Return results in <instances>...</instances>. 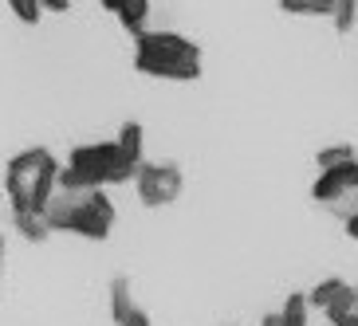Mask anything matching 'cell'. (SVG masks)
Returning a JSON list of instances; mask_svg holds the SVG:
<instances>
[{
	"instance_id": "obj_16",
	"label": "cell",
	"mask_w": 358,
	"mask_h": 326,
	"mask_svg": "<svg viewBox=\"0 0 358 326\" xmlns=\"http://www.w3.org/2000/svg\"><path fill=\"white\" fill-rule=\"evenodd\" d=\"M4 4L12 8V16H16L20 24H40V16H43L40 0H4Z\"/></svg>"
},
{
	"instance_id": "obj_9",
	"label": "cell",
	"mask_w": 358,
	"mask_h": 326,
	"mask_svg": "<svg viewBox=\"0 0 358 326\" xmlns=\"http://www.w3.org/2000/svg\"><path fill=\"white\" fill-rule=\"evenodd\" d=\"M347 295H350V283L335 275V279H319V283L307 291V303L319 306V311H327V306H335L338 299H347Z\"/></svg>"
},
{
	"instance_id": "obj_11",
	"label": "cell",
	"mask_w": 358,
	"mask_h": 326,
	"mask_svg": "<svg viewBox=\"0 0 358 326\" xmlns=\"http://www.w3.org/2000/svg\"><path fill=\"white\" fill-rule=\"evenodd\" d=\"M12 224H16V232L24 240H32V244H43L52 236V224H48L43 212H12Z\"/></svg>"
},
{
	"instance_id": "obj_2",
	"label": "cell",
	"mask_w": 358,
	"mask_h": 326,
	"mask_svg": "<svg viewBox=\"0 0 358 326\" xmlns=\"http://www.w3.org/2000/svg\"><path fill=\"white\" fill-rule=\"evenodd\" d=\"M52 232H75L83 240H106L115 228V200L106 189H59L43 209Z\"/></svg>"
},
{
	"instance_id": "obj_4",
	"label": "cell",
	"mask_w": 358,
	"mask_h": 326,
	"mask_svg": "<svg viewBox=\"0 0 358 326\" xmlns=\"http://www.w3.org/2000/svg\"><path fill=\"white\" fill-rule=\"evenodd\" d=\"M134 177L138 165L122 158L118 142H91V146H75L67 154L59 189H106V185H127Z\"/></svg>"
},
{
	"instance_id": "obj_8",
	"label": "cell",
	"mask_w": 358,
	"mask_h": 326,
	"mask_svg": "<svg viewBox=\"0 0 358 326\" xmlns=\"http://www.w3.org/2000/svg\"><path fill=\"white\" fill-rule=\"evenodd\" d=\"M134 295H130V279L127 275H115L110 279V318H115V326H122L130 315H134Z\"/></svg>"
},
{
	"instance_id": "obj_1",
	"label": "cell",
	"mask_w": 358,
	"mask_h": 326,
	"mask_svg": "<svg viewBox=\"0 0 358 326\" xmlns=\"http://www.w3.org/2000/svg\"><path fill=\"white\" fill-rule=\"evenodd\" d=\"M59 173H64V165L55 161L52 149L32 146L16 154L4 165V193H8L12 212H43L59 193Z\"/></svg>"
},
{
	"instance_id": "obj_7",
	"label": "cell",
	"mask_w": 358,
	"mask_h": 326,
	"mask_svg": "<svg viewBox=\"0 0 358 326\" xmlns=\"http://www.w3.org/2000/svg\"><path fill=\"white\" fill-rule=\"evenodd\" d=\"M110 16H115L118 24H122V32H130L138 40V36L146 32V20H150V0H99Z\"/></svg>"
},
{
	"instance_id": "obj_13",
	"label": "cell",
	"mask_w": 358,
	"mask_h": 326,
	"mask_svg": "<svg viewBox=\"0 0 358 326\" xmlns=\"http://www.w3.org/2000/svg\"><path fill=\"white\" fill-rule=\"evenodd\" d=\"M331 20H335V32L338 36H350V32H355V24H358V0H335Z\"/></svg>"
},
{
	"instance_id": "obj_5",
	"label": "cell",
	"mask_w": 358,
	"mask_h": 326,
	"mask_svg": "<svg viewBox=\"0 0 358 326\" xmlns=\"http://www.w3.org/2000/svg\"><path fill=\"white\" fill-rule=\"evenodd\" d=\"M134 189L142 197L146 209H162V205H173L185 189V177H181V165L178 161H146L138 169L134 177Z\"/></svg>"
},
{
	"instance_id": "obj_19",
	"label": "cell",
	"mask_w": 358,
	"mask_h": 326,
	"mask_svg": "<svg viewBox=\"0 0 358 326\" xmlns=\"http://www.w3.org/2000/svg\"><path fill=\"white\" fill-rule=\"evenodd\" d=\"M343 228H347V236H350V240H358V212H350L347 221H343Z\"/></svg>"
},
{
	"instance_id": "obj_17",
	"label": "cell",
	"mask_w": 358,
	"mask_h": 326,
	"mask_svg": "<svg viewBox=\"0 0 358 326\" xmlns=\"http://www.w3.org/2000/svg\"><path fill=\"white\" fill-rule=\"evenodd\" d=\"M122 326H154V323H150V315H146V311H142V306H138V311H134V315H130V318H127V323H122Z\"/></svg>"
},
{
	"instance_id": "obj_15",
	"label": "cell",
	"mask_w": 358,
	"mask_h": 326,
	"mask_svg": "<svg viewBox=\"0 0 358 326\" xmlns=\"http://www.w3.org/2000/svg\"><path fill=\"white\" fill-rule=\"evenodd\" d=\"M315 161H319V169H335V165H347V161H358V154H355V146H327L315 154Z\"/></svg>"
},
{
	"instance_id": "obj_10",
	"label": "cell",
	"mask_w": 358,
	"mask_h": 326,
	"mask_svg": "<svg viewBox=\"0 0 358 326\" xmlns=\"http://www.w3.org/2000/svg\"><path fill=\"white\" fill-rule=\"evenodd\" d=\"M118 149H122V158L130 161V165H146L142 161V142H146V130H142V122H122V130H118Z\"/></svg>"
},
{
	"instance_id": "obj_18",
	"label": "cell",
	"mask_w": 358,
	"mask_h": 326,
	"mask_svg": "<svg viewBox=\"0 0 358 326\" xmlns=\"http://www.w3.org/2000/svg\"><path fill=\"white\" fill-rule=\"evenodd\" d=\"M43 4V12H67L71 8V0H40Z\"/></svg>"
},
{
	"instance_id": "obj_14",
	"label": "cell",
	"mask_w": 358,
	"mask_h": 326,
	"mask_svg": "<svg viewBox=\"0 0 358 326\" xmlns=\"http://www.w3.org/2000/svg\"><path fill=\"white\" fill-rule=\"evenodd\" d=\"M307 315H311V303H307V295H287L284 311H280L284 326H307Z\"/></svg>"
},
{
	"instance_id": "obj_21",
	"label": "cell",
	"mask_w": 358,
	"mask_h": 326,
	"mask_svg": "<svg viewBox=\"0 0 358 326\" xmlns=\"http://www.w3.org/2000/svg\"><path fill=\"white\" fill-rule=\"evenodd\" d=\"M0 275H4V232H0Z\"/></svg>"
},
{
	"instance_id": "obj_3",
	"label": "cell",
	"mask_w": 358,
	"mask_h": 326,
	"mask_svg": "<svg viewBox=\"0 0 358 326\" xmlns=\"http://www.w3.org/2000/svg\"><path fill=\"white\" fill-rule=\"evenodd\" d=\"M134 71L150 79L193 83L201 79V47L181 32H142L134 40Z\"/></svg>"
},
{
	"instance_id": "obj_20",
	"label": "cell",
	"mask_w": 358,
	"mask_h": 326,
	"mask_svg": "<svg viewBox=\"0 0 358 326\" xmlns=\"http://www.w3.org/2000/svg\"><path fill=\"white\" fill-rule=\"evenodd\" d=\"M260 326H284V318H280V311H275V315H264Z\"/></svg>"
},
{
	"instance_id": "obj_12",
	"label": "cell",
	"mask_w": 358,
	"mask_h": 326,
	"mask_svg": "<svg viewBox=\"0 0 358 326\" xmlns=\"http://www.w3.org/2000/svg\"><path fill=\"white\" fill-rule=\"evenodd\" d=\"M280 12H287V16H331L335 0H280Z\"/></svg>"
},
{
	"instance_id": "obj_6",
	"label": "cell",
	"mask_w": 358,
	"mask_h": 326,
	"mask_svg": "<svg viewBox=\"0 0 358 326\" xmlns=\"http://www.w3.org/2000/svg\"><path fill=\"white\" fill-rule=\"evenodd\" d=\"M358 189V161H347V165H335V169H319L315 185H311V200L319 205H335L338 197Z\"/></svg>"
}]
</instances>
